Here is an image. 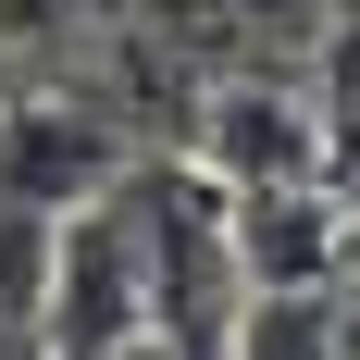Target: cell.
<instances>
[{
    "mask_svg": "<svg viewBox=\"0 0 360 360\" xmlns=\"http://www.w3.org/2000/svg\"><path fill=\"white\" fill-rule=\"evenodd\" d=\"M0 100H13V50H0Z\"/></svg>",
    "mask_w": 360,
    "mask_h": 360,
    "instance_id": "5b68a950",
    "label": "cell"
},
{
    "mask_svg": "<svg viewBox=\"0 0 360 360\" xmlns=\"http://www.w3.org/2000/svg\"><path fill=\"white\" fill-rule=\"evenodd\" d=\"M212 174H224V186H298V174H311V124H298V100H274V87H224Z\"/></svg>",
    "mask_w": 360,
    "mask_h": 360,
    "instance_id": "3957f363",
    "label": "cell"
},
{
    "mask_svg": "<svg viewBox=\"0 0 360 360\" xmlns=\"http://www.w3.org/2000/svg\"><path fill=\"white\" fill-rule=\"evenodd\" d=\"M137 174V149L112 137L87 100H0V199H25V212H87V199H112V186Z\"/></svg>",
    "mask_w": 360,
    "mask_h": 360,
    "instance_id": "7a4b0ae2",
    "label": "cell"
},
{
    "mask_svg": "<svg viewBox=\"0 0 360 360\" xmlns=\"http://www.w3.org/2000/svg\"><path fill=\"white\" fill-rule=\"evenodd\" d=\"M100 360H186L174 335H124V348H100Z\"/></svg>",
    "mask_w": 360,
    "mask_h": 360,
    "instance_id": "277c9868",
    "label": "cell"
},
{
    "mask_svg": "<svg viewBox=\"0 0 360 360\" xmlns=\"http://www.w3.org/2000/svg\"><path fill=\"white\" fill-rule=\"evenodd\" d=\"M124 335H149V224L112 186L50 224V360H100Z\"/></svg>",
    "mask_w": 360,
    "mask_h": 360,
    "instance_id": "6da1fadb",
    "label": "cell"
}]
</instances>
